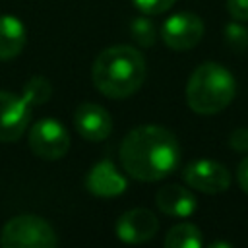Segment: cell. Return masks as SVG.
<instances>
[{
    "mask_svg": "<svg viewBox=\"0 0 248 248\" xmlns=\"http://www.w3.org/2000/svg\"><path fill=\"white\" fill-rule=\"evenodd\" d=\"M122 169L136 180L155 182L169 176L180 163L176 136L155 124L134 128L126 134L118 149Z\"/></svg>",
    "mask_w": 248,
    "mask_h": 248,
    "instance_id": "obj_1",
    "label": "cell"
},
{
    "mask_svg": "<svg viewBox=\"0 0 248 248\" xmlns=\"http://www.w3.org/2000/svg\"><path fill=\"white\" fill-rule=\"evenodd\" d=\"M91 78L103 95L110 99H126L134 95L145 79L143 54L128 45L108 46L93 62Z\"/></svg>",
    "mask_w": 248,
    "mask_h": 248,
    "instance_id": "obj_2",
    "label": "cell"
},
{
    "mask_svg": "<svg viewBox=\"0 0 248 248\" xmlns=\"http://www.w3.org/2000/svg\"><path fill=\"white\" fill-rule=\"evenodd\" d=\"M236 93V81L232 74L217 64L203 62L200 64L186 85V103L198 114H217L231 105Z\"/></svg>",
    "mask_w": 248,
    "mask_h": 248,
    "instance_id": "obj_3",
    "label": "cell"
},
{
    "mask_svg": "<svg viewBox=\"0 0 248 248\" xmlns=\"http://www.w3.org/2000/svg\"><path fill=\"white\" fill-rule=\"evenodd\" d=\"M0 242L6 248H54L58 238L43 217L17 215L4 225Z\"/></svg>",
    "mask_w": 248,
    "mask_h": 248,
    "instance_id": "obj_4",
    "label": "cell"
},
{
    "mask_svg": "<svg viewBox=\"0 0 248 248\" xmlns=\"http://www.w3.org/2000/svg\"><path fill=\"white\" fill-rule=\"evenodd\" d=\"M29 147L37 157L56 161L70 149V134L58 120L41 118L29 130Z\"/></svg>",
    "mask_w": 248,
    "mask_h": 248,
    "instance_id": "obj_5",
    "label": "cell"
},
{
    "mask_svg": "<svg viewBox=\"0 0 248 248\" xmlns=\"http://www.w3.org/2000/svg\"><path fill=\"white\" fill-rule=\"evenodd\" d=\"M203 37V21L192 12H178L165 19L161 27L163 43L172 50H190Z\"/></svg>",
    "mask_w": 248,
    "mask_h": 248,
    "instance_id": "obj_6",
    "label": "cell"
},
{
    "mask_svg": "<svg viewBox=\"0 0 248 248\" xmlns=\"http://www.w3.org/2000/svg\"><path fill=\"white\" fill-rule=\"evenodd\" d=\"M31 120V105L21 95L0 89V141H16L23 136Z\"/></svg>",
    "mask_w": 248,
    "mask_h": 248,
    "instance_id": "obj_7",
    "label": "cell"
},
{
    "mask_svg": "<svg viewBox=\"0 0 248 248\" xmlns=\"http://www.w3.org/2000/svg\"><path fill=\"white\" fill-rule=\"evenodd\" d=\"M182 178L190 188L200 190L203 194H221L231 186L229 169L211 159H200L190 163L184 169Z\"/></svg>",
    "mask_w": 248,
    "mask_h": 248,
    "instance_id": "obj_8",
    "label": "cell"
},
{
    "mask_svg": "<svg viewBox=\"0 0 248 248\" xmlns=\"http://www.w3.org/2000/svg\"><path fill=\"white\" fill-rule=\"evenodd\" d=\"M159 231V221L153 211L136 207L120 215L116 221V236L128 244H141L151 240Z\"/></svg>",
    "mask_w": 248,
    "mask_h": 248,
    "instance_id": "obj_9",
    "label": "cell"
},
{
    "mask_svg": "<svg viewBox=\"0 0 248 248\" xmlns=\"http://www.w3.org/2000/svg\"><path fill=\"white\" fill-rule=\"evenodd\" d=\"M74 126L87 141H103L112 130V118L97 103H81L74 112Z\"/></svg>",
    "mask_w": 248,
    "mask_h": 248,
    "instance_id": "obj_10",
    "label": "cell"
},
{
    "mask_svg": "<svg viewBox=\"0 0 248 248\" xmlns=\"http://www.w3.org/2000/svg\"><path fill=\"white\" fill-rule=\"evenodd\" d=\"M85 188L101 198H112L126 192L128 182L112 161H99L85 178Z\"/></svg>",
    "mask_w": 248,
    "mask_h": 248,
    "instance_id": "obj_11",
    "label": "cell"
},
{
    "mask_svg": "<svg viewBox=\"0 0 248 248\" xmlns=\"http://www.w3.org/2000/svg\"><path fill=\"white\" fill-rule=\"evenodd\" d=\"M155 203L169 217H188L198 207L196 196L188 188L178 186V184L161 186L155 196Z\"/></svg>",
    "mask_w": 248,
    "mask_h": 248,
    "instance_id": "obj_12",
    "label": "cell"
},
{
    "mask_svg": "<svg viewBox=\"0 0 248 248\" xmlns=\"http://www.w3.org/2000/svg\"><path fill=\"white\" fill-rule=\"evenodd\" d=\"M25 41H27V35H25L23 23L10 14H2L0 16V60L16 58L23 50Z\"/></svg>",
    "mask_w": 248,
    "mask_h": 248,
    "instance_id": "obj_13",
    "label": "cell"
},
{
    "mask_svg": "<svg viewBox=\"0 0 248 248\" xmlns=\"http://www.w3.org/2000/svg\"><path fill=\"white\" fill-rule=\"evenodd\" d=\"M203 244L202 231L192 223H178L165 236L167 248H200Z\"/></svg>",
    "mask_w": 248,
    "mask_h": 248,
    "instance_id": "obj_14",
    "label": "cell"
},
{
    "mask_svg": "<svg viewBox=\"0 0 248 248\" xmlns=\"http://www.w3.org/2000/svg\"><path fill=\"white\" fill-rule=\"evenodd\" d=\"M50 93H52V85L46 78L43 76H33L27 79V83L23 85V97L29 101L31 107L35 105H43L50 99Z\"/></svg>",
    "mask_w": 248,
    "mask_h": 248,
    "instance_id": "obj_15",
    "label": "cell"
},
{
    "mask_svg": "<svg viewBox=\"0 0 248 248\" xmlns=\"http://www.w3.org/2000/svg\"><path fill=\"white\" fill-rule=\"evenodd\" d=\"M130 31H132L134 41L138 45H141V46H151L155 43V39H157V29H155L153 21L147 19V17H143V16L141 17H136L132 21Z\"/></svg>",
    "mask_w": 248,
    "mask_h": 248,
    "instance_id": "obj_16",
    "label": "cell"
},
{
    "mask_svg": "<svg viewBox=\"0 0 248 248\" xmlns=\"http://www.w3.org/2000/svg\"><path fill=\"white\" fill-rule=\"evenodd\" d=\"M223 37H225V43L234 52H242L248 46V29L240 23H234V21L227 23L223 29Z\"/></svg>",
    "mask_w": 248,
    "mask_h": 248,
    "instance_id": "obj_17",
    "label": "cell"
},
{
    "mask_svg": "<svg viewBox=\"0 0 248 248\" xmlns=\"http://www.w3.org/2000/svg\"><path fill=\"white\" fill-rule=\"evenodd\" d=\"M176 0H132V4L145 16H157L167 12Z\"/></svg>",
    "mask_w": 248,
    "mask_h": 248,
    "instance_id": "obj_18",
    "label": "cell"
},
{
    "mask_svg": "<svg viewBox=\"0 0 248 248\" xmlns=\"http://www.w3.org/2000/svg\"><path fill=\"white\" fill-rule=\"evenodd\" d=\"M229 14L238 21H248V0H227Z\"/></svg>",
    "mask_w": 248,
    "mask_h": 248,
    "instance_id": "obj_19",
    "label": "cell"
},
{
    "mask_svg": "<svg viewBox=\"0 0 248 248\" xmlns=\"http://www.w3.org/2000/svg\"><path fill=\"white\" fill-rule=\"evenodd\" d=\"M229 143L236 151H248V128H236L231 134Z\"/></svg>",
    "mask_w": 248,
    "mask_h": 248,
    "instance_id": "obj_20",
    "label": "cell"
},
{
    "mask_svg": "<svg viewBox=\"0 0 248 248\" xmlns=\"http://www.w3.org/2000/svg\"><path fill=\"white\" fill-rule=\"evenodd\" d=\"M236 180H238V186L242 188V192L248 194V155L236 167Z\"/></svg>",
    "mask_w": 248,
    "mask_h": 248,
    "instance_id": "obj_21",
    "label": "cell"
},
{
    "mask_svg": "<svg viewBox=\"0 0 248 248\" xmlns=\"http://www.w3.org/2000/svg\"><path fill=\"white\" fill-rule=\"evenodd\" d=\"M217 246H231V242H223V240H221V242H213V244H211V248H217Z\"/></svg>",
    "mask_w": 248,
    "mask_h": 248,
    "instance_id": "obj_22",
    "label": "cell"
}]
</instances>
